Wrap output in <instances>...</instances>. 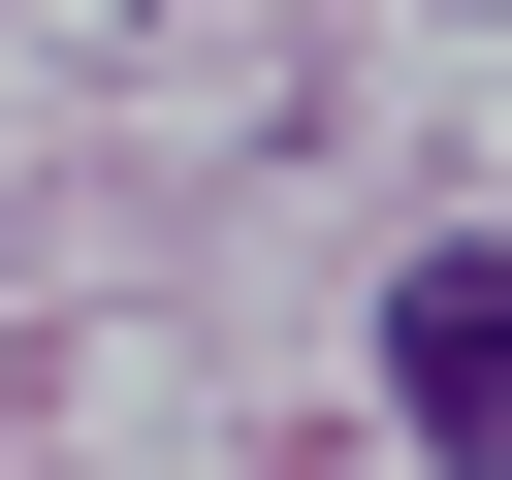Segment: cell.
Masks as SVG:
<instances>
[{
  "label": "cell",
  "instance_id": "cell-1",
  "mask_svg": "<svg viewBox=\"0 0 512 480\" xmlns=\"http://www.w3.org/2000/svg\"><path fill=\"white\" fill-rule=\"evenodd\" d=\"M384 384H416L448 480H512V256H416V288H384Z\"/></svg>",
  "mask_w": 512,
  "mask_h": 480
}]
</instances>
